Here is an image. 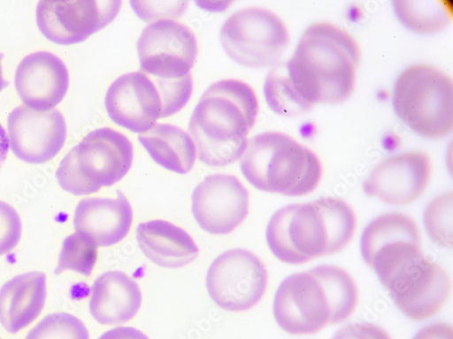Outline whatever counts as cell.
I'll use <instances>...</instances> for the list:
<instances>
[{"label":"cell","instance_id":"4","mask_svg":"<svg viewBox=\"0 0 453 339\" xmlns=\"http://www.w3.org/2000/svg\"><path fill=\"white\" fill-rule=\"evenodd\" d=\"M358 304L354 279L342 268L320 266L286 278L274 298L278 325L291 335H313L349 320Z\"/></svg>","mask_w":453,"mask_h":339},{"label":"cell","instance_id":"28","mask_svg":"<svg viewBox=\"0 0 453 339\" xmlns=\"http://www.w3.org/2000/svg\"><path fill=\"white\" fill-rule=\"evenodd\" d=\"M22 236V222L17 210L0 200V256L17 247Z\"/></svg>","mask_w":453,"mask_h":339},{"label":"cell","instance_id":"29","mask_svg":"<svg viewBox=\"0 0 453 339\" xmlns=\"http://www.w3.org/2000/svg\"><path fill=\"white\" fill-rule=\"evenodd\" d=\"M332 339H392L382 328L369 323H351L340 328Z\"/></svg>","mask_w":453,"mask_h":339},{"label":"cell","instance_id":"6","mask_svg":"<svg viewBox=\"0 0 453 339\" xmlns=\"http://www.w3.org/2000/svg\"><path fill=\"white\" fill-rule=\"evenodd\" d=\"M191 73L179 80H165L142 72L122 75L108 88L104 106L117 125L142 134L158 120L176 115L190 101Z\"/></svg>","mask_w":453,"mask_h":339},{"label":"cell","instance_id":"11","mask_svg":"<svg viewBox=\"0 0 453 339\" xmlns=\"http://www.w3.org/2000/svg\"><path fill=\"white\" fill-rule=\"evenodd\" d=\"M268 285L263 262L245 249H233L211 263L206 286L211 298L221 309L233 313L250 310L259 303Z\"/></svg>","mask_w":453,"mask_h":339},{"label":"cell","instance_id":"2","mask_svg":"<svg viewBox=\"0 0 453 339\" xmlns=\"http://www.w3.org/2000/svg\"><path fill=\"white\" fill-rule=\"evenodd\" d=\"M356 230L351 207L342 200L324 197L278 210L269 222L266 238L280 260L298 266L342 252Z\"/></svg>","mask_w":453,"mask_h":339},{"label":"cell","instance_id":"18","mask_svg":"<svg viewBox=\"0 0 453 339\" xmlns=\"http://www.w3.org/2000/svg\"><path fill=\"white\" fill-rule=\"evenodd\" d=\"M15 87L27 108L36 111L51 110L63 101L68 91V70L54 54L33 53L19 63Z\"/></svg>","mask_w":453,"mask_h":339},{"label":"cell","instance_id":"23","mask_svg":"<svg viewBox=\"0 0 453 339\" xmlns=\"http://www.w3.org/2000/svg\"><path fill=\"white\" fill-rule=\"evenodd\" d=\"M147 154L162 168L186 175L196 162L194 139L182 129L172 124H157L138 138Z\"/></svg>","mask_w":453,"mask_h":339},{"label":"cell","instance_id":"25","mask_svg":"<svg viewBox=\"0 0 453 339\" xmlns=\"http://www.w3.org/2000/svg\"><path fill=\"white\" fill-rule=\"evenodd\" d=\"M97 258L98 246L94 242L78 233L72 234L63 242L55 274L73 271L91 276Z\"/></svg>","mask_w":453,"mask_h":339},{"label":"cell","instance_id":"34","mask_svg":"<svg viewBox=\"0 0 453 339\" xmlns=\"http://www.w3.org/2000/svg\"><path fill=\"white\" fill-rule=\"evenodd\" d=\"M0 339H2V338H0Z\"/></svg>","mask_w":453,"mask_h":339},{"label":"cell","instance_id":"3","mask_svg":"<svg viewBox=\"0 0 453 339\" xmlns=\"http://www.w3.org/2000/svg\"><path fill=\"white\" fill-rule=\"evenodd\" d=\"M258 113L255 91L248 84L224 79L203 94L188 124L201 162L222 168L240 160Z\"/></svg>","mask_w":453,"mask_h":339},{"label":"cell","instance_id":"16","mask_svg":"<svg viewBox=\"0 0 453 339\" xmlns=\"http://www.w3.org/2000/svg\"><path fill=\"white\" fill-rule=\"evenodd\" d=\"M432 176L430 156L408 152L377 165L363 184L365 193L391 206H406L419 200Z\"/></svg>","mask_w":453,"mask_h":339},{"label":"cell","instance_id":"30","mask_svg":"<svg viewBox=\"0 0 453 339\" xmlns=\"http://www.w3.org/2000/svg\"><path fill=\"white\" fill-rule=\"evenodd\" d=\"M413 339H453L452 327L437 323L422 329Z\"/></svg>","mask_w":453,"mask_h":339},{"label":"cell","instance_id":"33","mask_svg":"<svg viewBox=\"0 0 453 339\" xmlns=\"http://www.w3.org/2000/svg\"><path fill=\"white\" fill-rule=\"evenodd\" d=\"M4 54L0 53V93H2L10 85V83L6 81L4 77L3 61L4 59Z\"/></svg>","mask_w":453,"mask_h":339},{"label":"cell","instance_id":"7","mask_svg":"<svg viewBox=\"0 0 453 339\" xmlns=\"http://www.w3.org/2000/svg\"><path fill=\"white\" fill-rule=\"evenodd\" d=\"M134 162V146L123 133L101 128L88 134L61 162L57 178L74 196L97 193L122 180Z\"/></svg>","mask_w":453,"mask_h":339},{"label":"cell","instance_id":"19","mask_svg":"<svg viewBox=\"0 0 453 339\" xmlns=\"http://www.w3.org/2000/svg\"><path fill=\"white\" fill-rule=\"evenodd\" d=\"M133 221V208L121 192H118L117 199L82 200L73 214L75 232L103 247L124 240L130 232Z\"/></svg>","mask_w":453,"mask_h":339},{"label":"cell","instance_id":"27","mask_svg":"<svg viewBox=\"0 0 453 339\" xmlns=\"http://www.w3.org/2000/svg\"><path fill=\"white\" fill-rule=\"evenodd\" d=\"M426 231L440 247H452V193L439 196L426 207L424 214Z\"/></svg>","mask_w":453,"mask_h":339},{"label":"cell","instance_id":"9","mask_svg":"<svg viewBox=\"0 0 453 339\" xmlns=\"http://www.w3.org/2000/svg\"><path fill=\"white\" fill-rule=\"evenodd\" d=\"M226 55L250 68L275 65L287 50L290 35L284 21L270 10L250 7L236 11L220 28Z\"/></svg>","mask_w":453,"mask_h":339},{"label":"cell","instance_id":"20","mask_svg":"<svg viewBox=\"0 0 453 339\" xmlns=\"http://www.w3.org/2000/svg\"><path fill=\"white\" fill-rule=\"evenodd\" d=\"M47 276L30 272L15 276L0 288V324L17 334L42 314L47 299Z\"/></svg>","mask_w":453,"mask_h":339},{"label":"cell","instance_id":"17","mask_svg":"<svg viewBox=\"0 0 453 339\" xmlns=\"http://www.w3.org/2000/svg\"><path fill=\"white\" fill-rule=\"evenodd\" d=\"M396 307L413 320L436 315L449 298L451 282L434 260L424 257L388 289Z\"/></svg>","mask_w":453,"mask_h":339},{"label":"cell","instance_id":"32","mask_svg":"<svg viewBox=\"0 0 453 339\" xmlns=\"http://www.w3.org/2000/svg\"><path fill=\"white\" fill-rule=\"evenodd\" d=\"M10 149V142L6 131L0 124V168L4 164Z\"/></svg>","mask_w":453,"mask_h":339},{"label":"cell","instance_id":"5","mask_svg":"<svg viewBox=\"0 0 453 339\" xmlns=\"http://www.w3.org/2000/svg\"><path fill=\"white\" fill-rule=\"evenodd\" d=\"M240 164L257 190L292 198L312 193L323 176L322 163L311 148L277 132L249 139Z\"/></svg>","mask_w":453,"mask_h":339},{"label":"cell","instance_id":"13","mask_svg":"<svg viewBox=\"0 0 453 339\" xmlns=\"http://www.w3.org/2000/svg\"><path fill=\"white\" fill-rule=\"evenodd\" d=\"M121 6L119 0L41 2L36 7V24L52 43L80 44L115 20Z\"/></svg>","mask_w":453,"mask_h":339},{"label":"cell","instance_id":"26","mask_svg":"<svg viewBox=\"0 0 453 339\" xmlns=\"http://www.w3.org/2000/svg\"><path fill=\"white\" fill-rule=\"evenodd\" d=\"M26 339H90V335L79 318L68 313H53L35 326Z\"/></svg>","mask_w":453,"mask_h":339},{"label":"cell","instance_id":"14","mask_svg":"<svg viewBox=\"0 0 453 339\" xmlns=\"http://www.w3.org/2000/svg\"><path fill=\"white\" fill-rule=\"evenodd\" d=\"M192 211L200 228L211 235L233 233L249 215L250 197L235 176H207L192 196Z\"/></svg>","mask_w":453,"mask_h":339},{"label":"cell","instance_id":"10","mask_svg":"<svg viewBox=\"0 0 453 339\" xmlns=\"http://www.w3.org/2000/svg\"><path fill=\"white\" fill-rule=\"evenodd\" d=\"M361 253L366 265L388 289L425 257L418 223L401 213L376 217L362 235Z\"/></svg>","mask_w":453,"mask_h":339},{"label":"cell","instance_id":"1","mask_svg":"<svg viewBox=\"0 0 453 339\" xmlns=\"http://www.w3.org/2000/svg\"><path fill=\"white\" fill-rule=\"evenodd\" d=\"M360 48L344 28L319 22L307 28L292 56L280 63L306 115L317 104H339L356 88Z\"/></svg>","mask_w":453,"mask_h":339},{"label":"cell","instance_id":"12","mask_svg":"<svg viewBox=\"0 0 453 339\" xmlns=\"http://www.w3.org/2000/svg\"><path fill=\"white\" fill-rule=\"evenodd\" d=\"M141 71L165 80H179L190 74L198 55L195 32L172 20L160 19L142 32L137 42Z\"/></svg>","mask_w":453,"mask_h":339},{"label":"cell","instance_id":"24","mask_svg":"<svg viewBox=\"0 0 453 339\" xmlns=\"http://www.w3.org/2000/svg\"><path fill=\"white\" fill-rule=\"evenodd\" d=\"M394 8L400 21L414 32L436 33L452 21L451 2L398 0L394 3Z\"/></svg>","mask_w":453,"mask_h":339},{"label":"cell","instance_id":"21","mask_svg":"<svg viewBox=\"0 0 453 339\" xmlns=\"http://www.w3.org/2000/svg\"><path fill=\"white\" fill-rule=\"evenodd\" d=\"M136 239L143 254L164 268L184 267L200 252L190 235L165 220L141 222L136 229Z\"/></svg>","mask_w":453,"mask_h":339},{"label":"cell","instance_id":"22","mask_svg":"<svg viewBox=\"0 0 453 339\" xmlns=\"http://www.w3.org/2000/svg\"><path fill=\"white\" fill-rule=\"evenodd\" d=\"M142 300V291L135 281L123 272L111 271L95 282L89 310L102 325H120L136 316Z\"/></svg>","mask_w":453,"mask_h":339},{"label":"cell","instance_id":"15","mask_svg":"<svg viewBox=\"0 0 453 339\" xmlns=\"http://www.w3.org/2000/svg\"><path fill=\"white\" fill-rule=\"evenodd\" d=\"M8 132L13 154L26 163L36 165L46 163L59 154L67 128L58 109L36 111L22 104L11 112Z\"/></svg>","mask_w":453,"mask_h":339},{"label":"cell","instance_id":"8","mask_svg":"<svg viewBox=\"0 0 453 339\" xmlns=\"http://www.w3.org/2000/svg\"><path fill=\"white\" fill-rule=\"evenodd\" d=\"M396 116L426 139H441L453 129V83L434 65L415 64L398 78L393 98Z\"/></svg>","mask_w":453,"mask_h":339},{"label":"cell","instance_id":"31","mask_svg":"<svg viewBox=\"0 0 453 339\" xmlns=\"http://www.w3.org/2000/svg\"><path fill=\"white\" fill-rule=\"evenodd\" d=\"M98 339H149L142 331L132 327H118L104 332Z\"/></svg>","mask_w":453,"mask_h":339}]
</instances>
